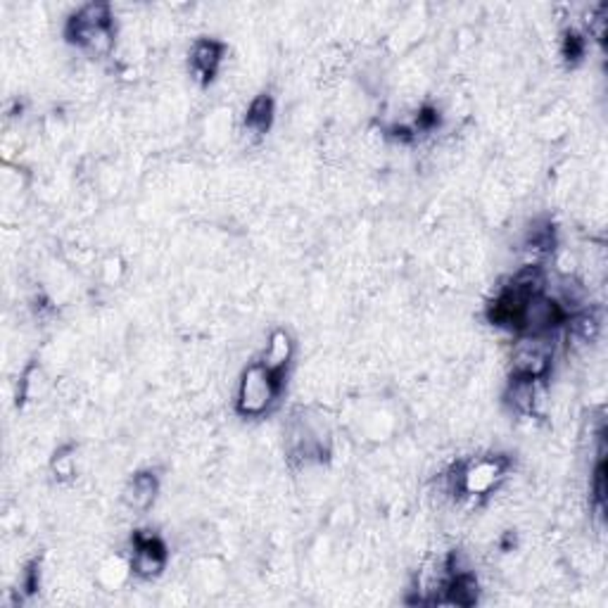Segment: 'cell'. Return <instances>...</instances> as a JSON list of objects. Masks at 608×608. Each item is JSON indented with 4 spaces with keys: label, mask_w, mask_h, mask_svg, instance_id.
<instances>
[{
    "label": "cell",
    "mask_w": 608,
    "mask_h": 608,
    "mask_svg": "<svg viewBox=\"0 0 608 608\" xmlns=\"http://www.w3.org/2000/svg\"><path fill=\"white\" fill-rule=\"evenodd\" d=\"M71 41H77L81 48H86L93 55H107L114 46V29L110 7L91 3L84 5L67 27Z\"/></svg>",
    "instance_id": "6da1fadb"
},
{
    "label": "cell",
    "mask_w": 608,
    "mask_h": 608,
    "mask_svg": "<svg viewBox=\"0 0 608 608\" xmlns=\"http://www.w3.org/2000/svg\"><path fill=\"white\" fill-rule=\"evenodd\" d=\"M280 392V373H273L262 362L245 369L238 385V412L243 416H262L271 409Z\"/></svg>",
    "instance_id": "7a4b0ae2"
},
{
    "label": "cell",
    "mask_w": 608,
    "mask_h": 608,
    "mask_svg": "<svg viewBox=\"0 0 608 608\" xmlns=\"http://www.w3.org/2000/svg\"><path fill=\"white\" fill-rule=\"evenodd\" d=\"M509 469V462L499 454L480 456V459H473V462L462 471V478H459V487H462L463 495L473 496H485L489 495L492 489L499 485V480L504 478Z\"/></svg>",
    "instance_id": "3957f363"
},
{
    "label": "cell",
    "mask_w": 608,
    "mask_h": 608,
    "mask_svg": "<svg viewBox=\"0 0 608 608\" xmlns=\"http://www.w3.org/2000/svg\"><path fill=\"white\" fill-rule=\"evenodd\" d=\"M546 336H525V340L513 352V376L542 380L552 364V347Z\"/></svg>",
    "instance_id": "277c9868"
},
{
    "label": "cell",
    "mask_w": 608,
    "mask_h": 608,
    "mask_svg": "<svg viewBox=\"0 0 608 608\" xmlns=\"http://www.w3.org/2000/svg\"><path fill=\"white\" fill-rule=\"evenodd\" d=\"M167 566V552L164 545L154 535H136V552H133L131 571L140 578H154Z\"/></svg>",
    "instance_id": "5b68a950"
},
{
    "label": "cell",
    "mask_w": 608,
    "mask_h": 608,
    "mask_svg": "<svg viewBox=\"0 0 608 608\" xmlns=\"http://www.w3.org/2000/svg\"><path fill=\"white\" fill-rule=\"evenodd\" d=\"M221 57H224V46L212 38H203L193 46V53H190V64H193V71H196L200 79H212L217 74L219 64H221Z\"/></svg>",
    "instance_id": "8992f818"
},
{
    "label": "cell",
    "mask_w": 608,
    "mask_h": 608,
    "mask_svg": "<svg viewBox=\"0 0 608 608\" xmlns=\"http://www.w3.org/2000/svg\"><path fill=\"white\" fill-rule=\"evenodd\" d=\"M290 359H293V340L286 330H273L269 345H266L264 357H262V364L271 369L273 373H283Z\"/></svg>",
    "instance_id": "52a82bcc"
},
{
    "label": "cell",
    "mask_w": 608,
    "mask_h": 608,
    "mask_svg": "<svg viewBox=\"0 0 608 608\" xmlns=\"http://www.w3.org/2000/svg\"><path fill=\"white\" fill-rule=\"evenodd\" d=\"M154 495H157V478L153 473H138L126 485L124 502L133 511H146L154 502Z\"/></svg>",
    "instance_id": "ba28073f"
},
{
    "label": "cell",
    "mask_w": 608,
    "mask_h": 608,
    "mask_svg": "<svg viewBox=\"0 0 608 608\" xmlns=\"http://www.w3.org/2000/svg\"><path fill=\"white\" fill-rule=\"evenodd\" d=\"M506 399H509V404L518 413H532L535 412V404H537V380L513 376L509 392H506Z\"/></svg>",
    "instance_id": "9c48e42d"
},
{
    "label": "cell",
    "mask_w": 608,
    "mask_h": 608,
    "mask_svg": "<svg viewBox=\"0 0 608 608\" xmlns=\"http://www.w3.org/2000/svg\"><path fill=\"white\" fill-rule=\"evenodd\" d=\"M273 117V103L269 96H259L257 100H252L250 110H247V117H245V124L250 126L254 133H264L271 124Z\"/></svg>",
    "instance_id": "30bf717a"
},
{
    "label": "cell",
    "mask_w": 608,
    "mask_h": 608,
    "mask_svg": "<svg viewBox=\"0 0 608 608\" xmlns=\"http://www.w3.org/2000/svg\"><path fill=\"white\" fill-rule=\"evenodd\" d=\"M585 53V43H582L580 36H568L566 38V57L568 60H578Z\"/></svg>",
    "instance_id": "8fae6325"
},
{
    "label": "cell",
    "mask_w": 608,
    "mask_h": 608,
    "mask_svg": "<svg viewBox=\"0 0 608 608\" xmlns=\"http://www.w3.org/2000/svg\"><path fill=\"white\" fill-rule=\"evenodd\" d=\"M55 471H57V476L60 478H67V476H71V471H74V456H70V454H60L55 459Z\"/></svg>",
    "instance_id": "7c38bea8"
}]
</instances>
